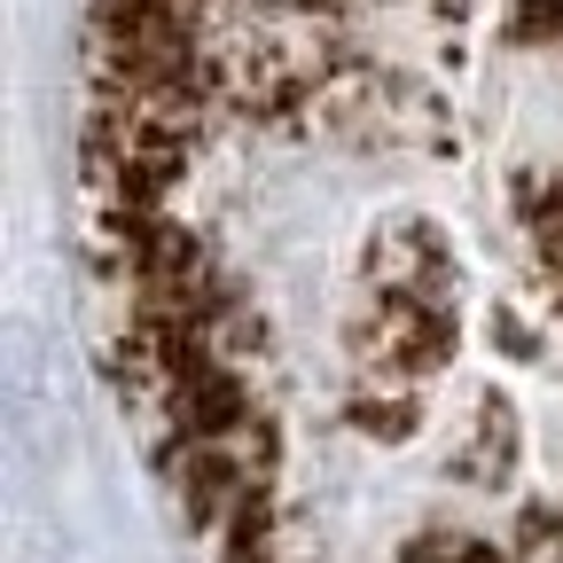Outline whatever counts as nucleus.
I'll return each mask as SVG.
<instances>
[{"instance_id":"obj_1","label":"nucleus","mask_w":563,"mask_h":563,"mask_svg":"<svg viewBox=\"0 0 563 563\" xmlns=\"http://www.w3.org/2000/svg\"><path fill=\"white\" fill-rule=\"evenodd\" d=\"M79 235L196 563H563V0H95Z\"/></svg>"}]
</instances>
